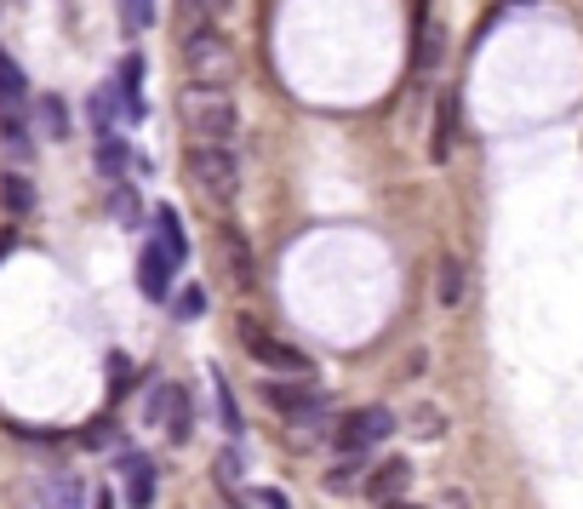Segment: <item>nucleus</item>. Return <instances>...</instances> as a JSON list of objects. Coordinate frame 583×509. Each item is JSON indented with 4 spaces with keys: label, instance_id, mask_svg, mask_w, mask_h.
Listing matches in <instances>:
<instances>
[{
    "label": "nucleus",
    "instance_id": "nucleus-22",
    "mask_svg": "<svg viewBox=\"0 0 583 509\" xmlns=\"http://www.w3.org/2000/svg\"><path fill=\"white\" fill-rule=\"evenodd\" d=\"M40 132L46 138H69V109H63V97H40Z\"/></svg>",
    "mask_w": 583,
    "mask_h": 509
},
{
    "label": "nucleus",
    "instance_id": "nucleus-16",
    "mask_svg": "<svg viewBox=\"0 0 583 509\" xmlns=\"http://www.w3.org/2000/svg\"><path fill=\"white\" fill-rule=\"evenodd\" d=\"M0 207H7V218L35 212V184L23 172H0Z\"/></svg>",
    "mask_w": 583,
    "mask_h": 509
},
{
    "label": "nucleus",
    "instance_id": "nucleus-26",
    "mask_svg": "<svg viewBox=\"0 0 583 509\" xmlns=\"http://www.w3.org/2000/svg\"><path fill=\"white\" fill-rule=\"evenodd\" d=\"M441 429H446V418H441V406H412V436H423V441H435L441 436Z\"/></svg>",
    "mask_w": 583,
    "mask_h": 509
},
{
    "label": "nucleus",
    "instance_id": "nucleus-2",
    "mask_svg": "<svg viewBox=\"0 0 583 509\" xmlns=\"http://www.w3.org/2000/svg\"><path fill=\"white\" fill-rule=\"evenodd\" d=\"M184 126H189V138L195 143H230L235 138V104H230V92H207V86H189L184 92Z\"/></svg>",
    "mask_w": 583,
    "mask_h": 509
},
{
    "label": "nucleus",
    "instance_id": "nucleus-6",
    "mask_svg": "<svg viewBox=\"0 0 583 509\" xmlns=\"http://www.w3.org/2000/svg\"><path fill=\"white\" fill-rule=\"evenodd\" d=\"M264 401L275 413H287L292 424H310L326 413V390H315L310 378H275V384H264Z\"/></svg>",
    "mask_w": 583,
    "mask_h": 509
},
{
    "label": "nucleus",
    "instance_id": "nucleus-15",
    "mask_svg": "<svg viewBox=\"0 0 583 509\" xmlns=\"http://www.w3.org/2000/svg\"><path fill=\"white\" fill-rule=\"evenodd\" d=\"M138 287H143V298H155V303L172 292V264L161 258L155 246H143V252H138Z\"/></svg>",
    "mask_w": 583,
    "mask_h": 509
},
{
    "label": "nucleus",
    "instance_id": "nucleus-31",
    "mask_svg": "<svg viewBox=\"0 0 583 509\" xmlns=\"http://www.w3.org/2000/svg\"><path fill=\"white\" fill-rule=\"evenodd\" d=\"M92 509H115V498L109 493H92Z\"/></svg>",
    "mask_w": 583,
    "mask_h": 509
},
{
    "label": "nucleus",
    "instance_id": "nucleus-25",
    "mask_svg": "<svg viewBox=\"0 0 583 509\" xmlns=\"http://www.w3.org/2000/svg\"><path fill=\"white\" fill-rule=\"evenodd\" d=\"M120 23H126L132 35H143L149 23H155V0H120Z\"/></svg>",
    "mask_w": 583,
    "mask_h": 509
},
{
    "label": "nucleus",
    "instance_id": "nucleus-23",
    "mask_svg": "<svg viewBox=\"0 0 583 509\" xmlns=\"http://www.w3.org/2000/svg\"><path fill=\"white\" fill-rule=\"evenodd\" d=\"M126 161H132V149H126L120 138H104V143H97V172H104V177H120Z\"/></svg>",
    "mask_w": 583,
    "mask_h": 509
},
{
    "label": "nucleus",
    "instance_id": "nucleus-4",
    "mask_svg": "<svg viewBox=\"0 0 583 509\" xmlns=\"http://www.w3.org/2000/svg\"><path fill=\"white\" fill-rule=\"evenodd\" d=\"M235 333H241L246 355H252L258 367H269V372H287V378H310V355H303L298 344L269 338L264 326H258V315H235Z\"/></svg>",
    "mask_w": 583,
    "mask_h": 509
},
{
    "label": "nucleus",
    "instance_id": "nucleus-30",
    "mask_svg": "<svg viewBox=\"0 0 583 509\" xmlns=\"http://www.w3.org/2000/svg\"><path fill=\"white\" fill-rule=\"evenodd\" d=\"M12 246H18V235H12V229H0V258H7Z\"/></svg>",
    "mask_w": 583,
    "mask_h": 509
},
{
    "label": "nucleus",
    "instance_id": "nucleus-14",
    "mask_svg": "<svg viewBox=\"0 0 583 509\" xmlns=\"http://www.w3.org/2000/svg\"><path fill=\"white\" fill-rule=\"evenodd\" d=\"M86 487H81V475H46L40 487H35V504L40 509H81Z\"/></svg>",
    "mask_w": 583,
    "mask_h": 509
},
{
    "label": "nucleus",
    "instance_id": "nucleus-20",
    "mask_svg": "<svg viewBox=\"0 0 583 509\" xmlns=\"http://www.w3.org/2000/svg\"><path fill=\"white\" fill-rule=\"evenodd\" d=\"M230 7H235V0H184V12H189L184 18V35L189 30H218V18L230 12Z\"/></svg>",
    "mask_w": 583,
    "mask_h": 509
},
{
    "label": "nucleus",
    "instance_id": "nucleus-32",
    "mask_svg": "<svg viewBox=\"0 0 583 509\" xmlns=\"http://www.w3.org/2000/svg\"><path fill=\"white\" fill-rule=\"evenodd\" d=\"M389 509H423V504H389Z\"/></svg>",
    "mask_w": 583,
    "mask_h": 509
},
{
    "label": "nucleus",
    "instance_id": "nucleus-11",
    "mask_svg": "<svg viewBox=\"0 0 583 509\" xmlns=\"http://www.w3.org/2000/svg\"><path fill=\"white\" fill-rule=\"evenodd\" d=\"M120 475H126V504H132V509L155 504V464H149L143 452H126L120 458Z\"/></svg>",
    "mask_w": 583,
    "mask_h": 509
},
{
    "label": "nucleus",
    "instance_id": "nucleus-17",
    "mask_svg": "<svg viewBox=\"0 0 583 509\" xmlns=\"http://www.w3.org/2000/svg\"><path fill=\"white\" fill-rule=\"evenodd\" d=\"M435 298H441V310H458L464 303V264L452 258V252L435 264Z\"/></svg>",
    "mask_w": 583,
    "mask_h": 509
},
{
    "label": "nucleus",
    "instance_id": "nucleus-33",
    "mask_svg": "<svg viewBox=\"0 0 583 509\" xmlns=\"http://www.w3.org/2000/svg\"><path fill=\"white\" fill-rule=\"evenodd\" d=\"M515 7H532V0H515Z\"/></svg>",
    "mask_w": 583,
    "mask_h": 509
},
{
    "label": "nucleus",
    "instance_id": "nucleus-29",
    "mask_svg": "<svg viewBox=\"0 0 583 509\" xmlns=\"http://www.w3.org/2000/svg\"><path fill=\"white\" fill-rule=\"evenodd\" d=\"M81 441H86V447H115V424H109V418H97Z\"/></svg>",
    "mask_w": 583,
    "mask_h": 509
},
{
    "label": "nucleus",
    "instance_id": "nucleus-12",
    "mask_svg": "<svg viewBox=\"0 0 583 509\" xmlns=\"http://www.w3.org/2000/svg\"><path fill=\"white\" fill-rule=\"evenodd\" d=\"M149 246H155L172 269L189 264V241H184V223L172 218V207H155V241H149Z\"/></svg>",
    "mask_w": 583,
    "mask_h": 509
},
{
    "label": "nucleus",
    "instance_id": "nucleus-5",
    "mask_svg": "<svg viewBox=\"0 0 583 509\" xmlns=\"http://www.w3.org/2000/svg\"><path fill=\"white\" fill-rule=\"evenodd\" d=\"M389 436H395V413H389V406H361V413H349V418L333 429V441H338L349 458L372 452L377 441H389Z\"/></svg>",
    "mask_w": 583,
    "mask_h": 509
},
{
    "label": "nucleus",
    "instance_id": "nucleus-18",
    "mask_svg": "<svg viewBox=\"0 0 583 509\" xmlns=\"http://www.w3.org/2000/svg\"><path fill=\"white\" fill-rule=\"evenodd\" d=\"M120 104H126V97H120V86H97V92L86 97V120H92V126H97V132H104V138H109V126H115Z\"/></svg>",
    "mask_w": 583,
    "mask_h": 509
},
{
    "label": "nucleus",
    "instance_id": "nucleus-3",
    "mask_svg": "<svg viewBox=\"0 0 583 509\" xmlns=\"http://www.w3.org/2000/svg\"><path fill=\"white\" fill-rule=\"evenodd\" d=\"M184 69H189L195 86L223 92V81L235 74V46L223 41L218 30H189V35H184Z\"/></svg>",
    "mask_w": 583,
    "mask_h": 509
},
{
    "label": "nucleus",
    "instance_id": "nucleus-21",
    "mask_svg": "<svg viewBox=\"0 0 583 509\" xmlns=\"http://www.w3.org/2000/svg\"><path fill=\"white\" fill-rule=\"evenodd\" d=\"M354 487L366 493V470H361V458H343V464L326 470V493H354Z\"/></svg>",
    "mask_w": 583,
    "mask_h": 509
},
{
    "label": "nucleus",
    "instance_id": "nucleus-28",
    "mask_svg": "<svg viewBox=\"0 0 583 509\" xmlns=\"http://www.w3.org/2000/svg\"><path fill=\"white\" fill-rule=\"evenodd\" d=\"M172 310H177V321H195L200 310H207V287H184V292H177Z\"/></svg>",
    "mask_w": 583,
    "mask_h": 509
},
{
    "label": "nucleus",
    "instance_id": "nucleus-7",
    "mask_svg": "<svg viewBox=\"0 0 583 509\" xmlns=\"http://www.w3.org/2000/svg\"><path fill=\"white\" fill-rule=\"evenodd\" d=\"M218 264H223V281L235 292H252L258 287V269H252V246L235 223H218Z\"/></svg>",
    "mask_w": 583,
    "mask_h": 509
},
{
    "label": "nucleus",
    "instance_id": "nucleus-8",
    "mask_svg": "<svg viewBox=\"0 0 583 509\" xmlns=\"http://www.w3.org/2000/svg\"><path fill=\"white\" fill-rule=\"evenodd\" d=\"M149 424H161L172 441H189V436H195V429H189V424H195V418H189V395L177 390V384H161L155 395H149Z\"/></svg>",
    "mask_w": 583,
    "mask_h": 509
},
{
    "label": "nucleus",
    "instance_id": "nucleus-19",
    "mask_svg": "<svg viewBox=\"0 0 583 509\" xmlns=\"http://www.w3.org/2000/svg\"><path fill=\"white\" fill-rule=\"evenodd\" d=\"M441 53H446V35H441V23L435 18H423L418 23V74H429L441 63Z\"/></svg>",
    "mask_w": 583,
    "mask_h": 509
},
{
    "label": "nucleus",
    "instance_id": "nucleus-10",
    "mask_svg": "<svg viewBox=\"0 0 583 509\" xmlns=\"http://www.w3.org/2000/svg\"><path fill=\"white\" fill-rule=\"evenodd\" d=\"M407 487H412V464H407V458H384V464L366 475V498L384 504V509L407 498Z\"/></svg>",
    "mask_w": 583,
    "mask_h": 509
},
{
    "label": "nucleus",
    "instance_id": "nucleus-24",
    "mask_svg": "<svg viewBox=\"0 0 583 509\" xmlns=\"http://www.w3.org/2000/svg\"><path fill=\"white\" fill-rule=\"evenodd\" d=\"M109 212H115V223H126V229L143 223V195H138V189H115V195H109Z\"/></svg>",
    "mask_w": 583,
    "mask_h": 509
},
{
    "label": "nucleus",
    "instance_id": "nucleus-1",
    "mask_svg": "<svg viewBox=\"0 0 583 509\" xmlns=\"http://www.w3.org/2000/svg\"><path fill=\"white\" fill-rule=\"evenodd\" d=\"M184 172H189V189L207 200L212 212H223L241 195V161H235L230 143H189Z\"/></svg>",
    "mask_w": 583,
    "mask_h": 509
},
{
    "label": "nucleus",
    "instance_id": "nucleus-27",
    "mask_svg": "<svg viewBox=\"0 0 583 509\" xmlns=\"http://www.w3.org/2000/svg\"><path fill=\"white\" fill-rule=\"evenodd\" d=\"M212 401H218V413H223V429H230V436H241V413H235V395H230V384H223L218 372H212Z\"/></svg>",
    "mask_w": 583,
    "mask_h": 509
},
{
    "label": "nucleus",
    "instance_id": "nucleus-13",
    "mask_svg": "<svg viewBox=\"0 0 583 509\" xmlns=\"http://www.w3.org/2000/svg\"><path fill=\"white\" fill-rule=\"evenodd\" d=\"M452 143H458V97L446 92L441 104H435V132H429V161H435V166H446Z\"/></svg>",
    "mask_w": 583,
    "mask_h": 509
},
{
    "label": "nucleus",
    "instance_id": "nucleus-9",
    "mask_svg": "<svg viewBox=\"0 0 583 509\" xmlns=\"http://www.w3.org/2000/svg\"><path fill=\"white\" fill-rule=\"evenodd\" d=\"M23 115H30V81H23L18 58L0 46V126H12V120H23Z\"/></svg>",
    "mask_w": 583,
    "mask_h": 509
}]
</instances>
